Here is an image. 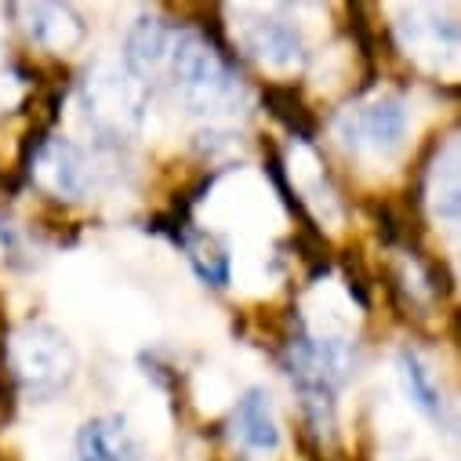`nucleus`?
Instances as JSON below:
<instances>
[{
  "label": "nucleus",
  "instance_id": "8",
  "mask_svg": "<svg viewBox=\"0 0 461 461\" xmlns=\"http://www.w3.org/2000/svg\"><path fill=\"white\" fill-rule=\"evenodd\" d=\"M91 102L98 113H113V117H124V121H139L142 109H146V95H142V84L131 80V77H121V73H102L91 80Z\"/></svg>",
  "mask_w": 461,
  "mask_h": 461
},
{
  "label": "nucleus",
  "instance_id": "4",
  "mask_svg": "<svg viewBox=\"0 0 461 461\" xmlns=\"http://www.w3.org/2000/svg\"><path fill=\"white\" fill-rule=\"evenodd\" d=\"M33 178L41 189L66 196V200H80L91 189V167L87 157L69 142V139H44L33 153Z\"/></svg>",
  "mask_w": 461,
  "mask_h": 461
},
{
  "label": "nucleus",
  "instance_id": "1",
  "mask_svg": "<svg viewBox=\"0 0 461 461\" xmlns=\"http://www.w3.org/2000/svg\"><path fill=\"white\" fill-rule=\"evenodd\" d=\"M171 69L182 95L203 113L207 105H225L233 98V77H229L218 48L200 33H182L171 51Z\"/></svg>",
  "mask_w": 461,
  "mask_h": 461
},
{
  "label": "nucleus",
  "instance_id": "10",
  "mask_svg": "<svg viewBox=\"0 0 461 461\" xmlns=\"http://www.w3.org/2000/svg\"><path fill=\"white\" fill-rule=\"evenodd\" d=\"M167 48H171V30L160 19L146 15L131 26V33L124 41V62H128L131 73H149L164 62Z\"/></svg>",
  "mask_w": 461,
  "mask_h": 461
},
{
  "label": "nucleus",
  "instance_id": "5",
  "mask_svg": "<svg viewBox=\"0 0 461 461\" xmlns=\"http://www.w3.org/2000/svg\"><path fill=\"white\" fill-rule=\"evenodd\" d=\"M77 457L80 461H142V450L124 418L105 414V418H91L80 425Z\"/></svg>",
  "mask_w": 461,
  "mask_h": 461
},
{
  "label": "nucleus",
  "instance_id": "2",
  "mask_svg": "<svg viewBox=\"0 0 461 461\" xmlns=\"http://www.w3.org/2000/svg\"><path fill=\"white\" fill-rule=\"evenodd\" d=\"M73 364H77V357L69 349V341L48 323H30L12 341V367H15L19 382L30 385L33 393L66 385L73 375Z\"/></svg>",
  "mask_w": 461,
  "mask_h": 461
},
{
  "label": "nucleus",
  "instance_id": "11",
  "mask_svg": "<svg viewBox=\"0 0 461 461\" xmlns=\"http://www.w3.org/2000/svg\"><path fill=\"white\" fill-rule=\"evenodd\" d=\"M400 378L407 385V396L414 400V407L429 418H439L443 414V400H439V389L429 375V367L414 357V353H400Z\"/></svg>",
  "mask_w": 461,
  "mask_h": 461
},
{
  "label": "nucleus",
  "instance_id": "9",
  "mask_svg": "<svg viewBox=\"0 0 461 461\" xmlns=\"http://www.w3.org/2000/svg\"><path fill=\"white\" fill-rule=\"evenodd\" d=\"M30 33H33V41H41L51 51H69L84 41V23L69 8L37 5V8H30Z\"/></svg>",
  "mask_w": 461,
  "mask_h": 461
},
{
  "label": "nucleus",
  "instance_id": "7",
  "mask_svg": "<svg viewBox=\"0 0 461 461\" xmlns=\"http://www.w3.org/2000/svg\"><path fill=\"white\" fill-rule=\"evenodd\" d=\"M233 436L240 447L255 450V454H273L280 447V425L273 414V400L266 389H248L237 400L233 411Z\"/></svg>",
  "mask_w": 461,
  "mask_h": 461
},
{
  "label": "nucleus",
  "instance_id": "3",
  "mask_svg": "<svg viewBox=\"0 0 461 461\" xmlns=\"http://www.w3.org/2000/svg\"><path fill=\"white\" fill-rule=\"evenodd\" d=\"M338 131L345 139V146H353L357 153L389 160L403 149L407 139V109L400 98H375L367 105L349 109L338 121Z\"/></svg>",
  "mask_w": 461,
  "mask_h": 461
},
{
  "label": "nucleus",
  "instance_id": "6",
  "mask_svg": "<svg viewBox=\"0 0 461 461\" xmlns=\"http://www.w3.org/2000/svg\"><path fill=\"white\" fill-rule=\"evenodd\" d=\"M244 44L269 69H294L305 62V44H302L298 30L284 19H269V15L255 19L244 33Z\"/></svg>",
  "mask_w": 461,
  "mask_h": 461
}]
</instances>
